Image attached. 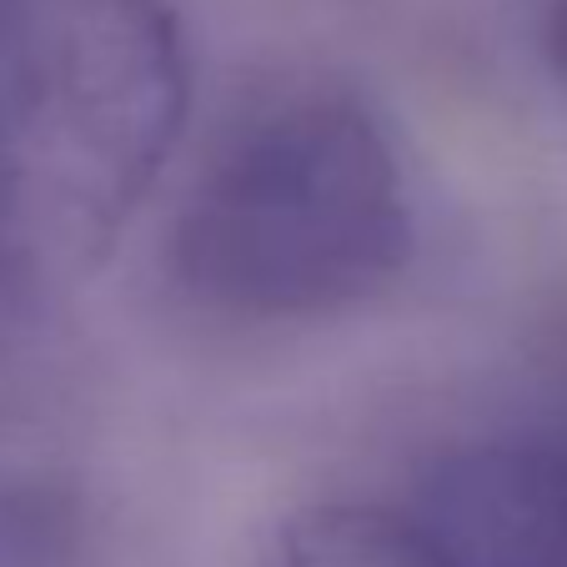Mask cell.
Listing matches in <instances>:
<instances>
[{"instance_id": "cell-1", "label": "cell", "mask_w": 567, "mask_h": 567, "mask_svg": "<svg viewBox=\"0 0 567 567\" xmlns=\"http://www.w3.org/2000/svg\"><path fill=\"white\" fill-rule=\"evenodd\" d=\"M192 101L172 0H0V311L101 267Z\"/></svg>"}, {"instance_id": "cell-2", "label": "cell", "mask_w": 567, "mask_h": 567, "mask_svg": "<svg viewBox=\"0 0 567 567\" xmlns=\"http://www.w3.org/2000/svg\"><path fill=\"white\" fill-rule=\"evenodd\" d=\"M412 257V206L386 131L337 91H297L231 131L172 236L176 281L247 321L332 317Z\"/></svg>"}, {"instance_id": "cell-3", "label": "cell", "mask_w": 567, "mask_h": 567, "mask_svg": "<svg viewBox=\"0 0 567 567\" xmlns=\"http://www.w3.org/2000/svg\"><path fill=\"white\" fill-rule=\"evenodd\" d=\"M408 513L447 567H567V422L447 447Z\"/></svg>"}, {"instance_id": "cell-4", "label": "cell", "mask_w": 567, "mask_h": 567, "mask_svg": "<svg viewBox=\"0 0 567 567\" xmlns=\"http://www.w3.org/2000/svg\"><path fill=\"white\" fill-rule=\"evenodd\" d=\"M267 567H447L408 507L321 503L271 543Z\"/></svg>"}, {"instance_id": "cell-5", "label": "cell", "mask_w": 567, "mask_h": 567, "mask_svg": "<svg viewBox=\"0 0 567 567\" xmlns=\"http://www.w3.org/2000/svg\"><path fill=\"white\" fill-rule=\"evenodd\" d=\"M0 567H86L71 497L31 477H0Z\"/></svg>"}, {"instance_id": "cell-6", "label": "cell", "mask_w": 567, "mask_h": 567, "mask_svg": "<svg viewBox=\"0 0 567 567\" xmlns=\"http://www.w3.org/2000/svg\"><path fill=\"white\" fill-rule=\"evenodd\" d=\"M543 51L567 86V0H543Z\"/></svg>"}]
</instances>
